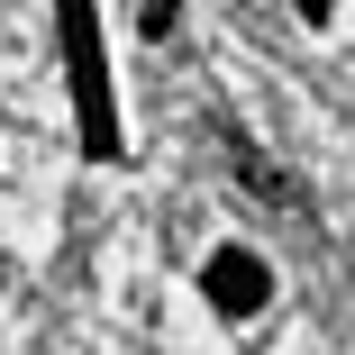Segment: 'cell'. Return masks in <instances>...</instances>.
Instances as JSON below:
<instances>
[{
	"label": "cell",
	"instance_id": "1",
	"mask_svg": "<svg viewBox=\"0 0 355 355\" xmlns=\"http://www.w3.org/2000/svg\"><path fill=\"white\" fill-rule=\"evenodd\" d=\"M200 292H209V310H219V319H255V310L273 301V273H264L246 246H219V255L200 264Z\"/></svg>",
	"mask_w": 355,
	"mask_h": 355
},
{
	"label": "cell",
	"instance_id": "2",
	"mask_svg": "<svg viewBox=\"0 0 355 355\" xmlns=\"http://www.w3.org/2000/svg\"><path fill=\"white\" fill-rule=\"evenodd\" d=\"M228 173H237V182H246L255 200H273V209H282V200H292V182H282V173H273V155L255 146V137H237V128H228Z\"/></svg>",
	"mask_w": 355,
	"mask_h": 355
},
{
	"label": "cell",
	"instance_id": "3",
	"mask_svg": "<svg viewBox=\"0 0 355 355\" xmlns=\"http://www.w3.org/2000/svg\"><path fill=\"white\" fill-rule=\"evenodd\" d=\"M173 19H182V0H146V37H164Z\"/></svg>",
	"mask_w": 355,
	"mask_h": 355
},
{
	"label": "cell",
	"instance_id": "4",
	"mask_svg": "<svg viewBox=\"0 0 355 355\" xmlns=\"http://www.w3.org/2000/svg\"><path fill=\"white\" fill-rule=\"evenodd\" d=\"M301 19H310V28H328V19H337V10H328V0H301Z\"/></svg>",
	"mask_w": 355,
	"mask_h": 355
}]
</instances>
